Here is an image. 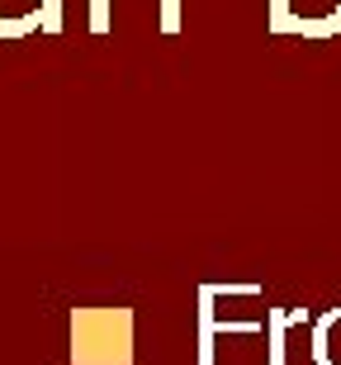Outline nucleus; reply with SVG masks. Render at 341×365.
I'll return each instance as SVG.
<instances>
[{
	"label": "nucleus",
	"instance_id": "nucleus-1",
	"mask_svg": "<svg viewBox=\"0 0 341 365\" xmlns=\"http://www.w3.org/2000/svg\"><path fill=\"white\" fill-rule=\"evenodd\" d=\"M266 29L275 38L327 43L341 34V0H266Z\"/></svg>",
	"mask_w": 341,
	"mask_h": 365
},
{
	"label": "nucleus",
	"instance_id": "nucleus-2",
	"mask_svg": "<svg viewBox=\"0 0 341 365\" xmlns=\"http://www.w3.org/2000/svg\"><path fill=\"white\" fill-rule=\"evenodd\" d=\"M313 365H341V309L318 313V323H313Z\"/></svg>",
	"mask_w": 341,
	"mask_h": 365
},
{
	"label": "nucleus",
	"instance_id": "nucleus-3",
	"mask_svg": "<svg viewBox=\"0 0 341 365\" xmlns=\"http://www.w3.org/2000/svg\"><path fill=\"white\" fill-rule=\"evenodd\" d=\"M162 29H166V34H176V29H180V0H162Z\"/></svg>",
	"mask_w": 341,
	"mask_h": 365
},
{
	"label": "nucleus",
	"instance_id": "nucleus-4",
	"mask_svg": "<svg viewBox=\"0 0 341 365\" xmlns=\"http://www.w3.org/2000/svg\"><path fill=\"white\" fill-rule=\"evenodd\" d=\"M90 29H95V34H110V0H95V10H90Z\"/></svg>",
	"mask_w": 341,
	"mask_h": 365
}]
</instances>
